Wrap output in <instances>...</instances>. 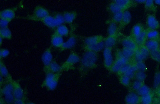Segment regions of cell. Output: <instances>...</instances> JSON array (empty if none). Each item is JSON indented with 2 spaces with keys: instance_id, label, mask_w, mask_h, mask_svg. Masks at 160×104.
<instances>
[{
  "instance_id": "f907efd6",
  "label": "cell",
  "mask_w": 160,
  "mask_h": 104,
  "mask_svg": "<svg viewBox=\"0 0 160 104\" xmlns=\"http://www.w3.org/2000/svg\"><path fill=\"white\" fill-rule=\"evenodd\" d=\"M26 100L22 99H15L14 104H24L25 103Z\"/></svg>"
},
{
  "instance_id": "ee69618b",
  "label": "cell",
  "mask_w": 160,
  "mask_h": 104,
  "mask_svg": "<svg viewBox=\"0 0 160 104\" xmlns=\"http://www.w3.org/2000/svg\"><path fill=\"white\" fill-rule=\"evenodd\" d=\"M123 11H121V12H117V13L113 15V17H112L111 21L120 24L122 21V17H123Z\"/></svg>"
},
{
  "instance_id": "e0dca14e",
  "label": "cell",
  "mask_w": 160,
  "mask_h": 104,
  "mask_svg": "<svg viewBox=\"0 0 160 104\" xmlns=\"http://www.w3.org/2000/svg\"><path fill=\"white\" fill-rule=\"evenodd\" d=\"M51 42L54 47L60 49L64 43V41L63 37L55 32L51 37Z\"/></svg>"
},
{
  "instance_id": "b9f144b4",
  "label": "cell",
  "mask_w": 160,
  "mask_h": 104,
  "mask_svg": "<svg viewBox=\"0 0 160 104\" xmlns=\"http://www.w3.org/2000/svg\"><path fill=\"white\" fill-rule=\"evenodd\" d=\"M150 56L154 61L160 63V50L150 51Z\"/></svg>"
},
{
  "instance_id": "277c9868",
  "label": "cell",
  "mask_w": 160,
  "mask_h": 104,
  "mask_svg": "<svg viewBox=\"0 0 160 104\" xmlns=\"http://www.w3.org/2000/svg\"><path fill=\"white\" fill-rule=\"evenodd\" d=\"M150 56V51L145 45L139 46L135 51L133 59L136 61H144Z\"/></svg>"
},
{
  "instance_id": "9f6ffc18",
  "label": "cell",
  "mask_w": 160,
  "mask_h": 104,
  "mask_svg": "<svg viewBox=\"0 0 160 104\" xmlns=\"http://www.w3.org/2000/svg\"><path fill=\"white\" fill-rule=\"evenodd\" d=\"M158 100H159V101L160 102V95H158Z\"/></svg>"
},
{
  "instance_id": "11a10c76",
  "label": "cell",
  "mask_w": 160,
  "mask_h": 104,
  "mask_svg": "<svg viewBox=\"0 0 160 104\" xmlns=\"http://www.w3.org/2000/svg\"><path fill=\"white\" fill-rule=\"evenodd\" d=\"M2 37H0V39H1V41H0V43H1V45H2Z\"/></svg>"
},
{
  "instance_id": "1f68e13d",
  "label": "cell",
  "mask_w": 160,
  "mask_h": 104,
  "mask_svg": "<svg viewBox=\"0 0 160 104\" xmlns=\"http://www.w3.org/2000/svg\"><path fill=\"white\" fill-rule=\"evenodd\" d=\"M108 9L112 15L121 12V11H123L122 8L118 6V5L115 2H113V1H112L108 5Z\"/></svg>"
},
{
  "instance_id": "5bb4252c",
  "label": "cell",
  "mask_w": 160,
  "mask_h": 104,
  "mask_svg": "<svg viewBox=\"0 0 160 104\" xmlns=\"http://www.w3.org/2000/svg\"><path fill=\"white\" fill-rule=\"evenodd\" d=\"M43 71L45 74L49 73H56L59 72H62L61 71V66L54 59L53 61L48 67L43 68Z\"/></svg>"
},
{
  "instance_id": "9c48e42d",
  "label": "cell",
  "mask_w": 160,
  "mask_h": 104,
  "mask_svg": "<svg viewBox=\"0 0 160 104\" xmlns=\"http://www.w3.org/2000/svg\"><path fill=\"white\" fill-rule=\"evenodd\" d=\"M41 59L44 65L43 68L48 67L54 60L51 47L48 48L45 50Z\"/></svg>"
},
{
  "instance_id": "e575fe53",
  "label": "cell",
  "mask_w": 160,
  "mask_h": 104,
  "mask_svg": "<svg viewBox=\"0 0 160 104\" xmlns=\"http://www.w3.org/2000/svg\"><path fill=\"white\" fill-rule=\"evenodd\" d=\"M153 101V94L151 93L149 94L141 96L140 101L141 103L143 104H151Z\"/></svg>"
},
{
  "instance_id": "60d3db41",
  "label": "cell",
  "mask_w": 160,
  "mask_h": 104,
  "mask_svg": "<svg viewBox=\"0 0 160 104\" xmlns=\"http://www.w3.org/2000/svg\"><path fill=\"white\" fill-rule=\"evenodd\" d=\"M160 86V71L157 70L155 73L154 79L153 87L156 90Z\"/></svg>"
},
{
  "instance_id": "ab89813d",
  "label": "cell",
  "mask_w": 160,
  "mask_h": 104,
  "mask_svg": "<svg viewBox=\"0 0 160 104\" xmlns=\"http://www.w3.org/2000/svg\"><path fill=\"white\" fill-rule=\"evenodd\" d=\"M133 64L137 71L145 72L147 69V66L144 61H136Z\"/></svg>"
},
{
  "instance_id": "8d00e7d4",
  "label": "cell",
  "mask_w": 160,
  "mask_h": 104,
  "mask_svg": "<svg viewBox=\"0 0 160 104\" xmlns=\"http://www.w3.org/2000/svg\"><path fill=\"white\" fill-rule=\"evenodd\" d=\"M0 35H1V37L3 39H10L12 37V33L8 27L5 28H1Z\"/></svg>"
},
{
  "instance_id": "f546056e",
  "label": "cell",
  "mask_w": 160,
  "mask_h": 104,
  "mask_svg": "<svg viewBox=\"0 0 160 104\" xmlns=\"http://www.w3.org/2000/svg\"><path fill=\"white\" fill-rule=\"evenodd\" d=\"M118 31V26L117 24L112 21L110 22L107 29L108 36L117 35Z\"/></svg>"
},
{
  "instance_id": "ffe728a7",
  "label": "cell",
  "mask_w": 160,
  "mask_h": 104,
  "mask_svg": "<svg viewBox=\"0 0 160 104\" xmlns=\"http://www.w3.org/2000/svg\"><path fill=\"white\" fill-rule=\"evenodd\" d=\"M117 35L108 36V37L105 38L104 40L105 47L112 49L117 44Z\"/></svg>"
},
{
  "instance_id": "30bf717a",
  "label": "cell",
  "mask_w": 160,
  "mask_h": 104,
  "mask_svg": "<svg viewBox=\"0 0 160 104\" xmlns=\"http://www.w3.org/2000/svg\"><path fill=\"white\" fill-rule=\"evenodd\" d=\"M13 94L15 99H22L26 100V96L23 89L21 87L19 82L13 81Z\"/></svg>"
},
{
  "instance_id": "7402d4cb",
  "label": "cell",
  "mask_w": 160,
  "mask_h": 104,
  "mask_svg": "<svg viewBox=\"0 0 160 104\" xmlns=\"http://www.w3.org/2000/svg\"><path fill=\"white\" fill-rule=\"evenodd\" d=\"M0 74L1 76L8 81L13 80L8 72L7 66L2 62V59H1V62H0Z\"/></svg>"
},
{
  "instance_id": "836d02e7",
  "label": "cell",
  "mask_w": 160,
  "mask_h": 104,
  "mask_svg": "<svg viewBox=\"0 0 160 104\" xmlns=\"http://www.w3.org/2000/svg\"><path fill=\"white\" fill-rule=\"evenodd\" d=\"M140 96L152 93V90L147 85L144 84L137 92Z\"/></svg>"
},
{
  "instance_id": "4316f807",
  "label": "cell",
  "mask_w": 160,
  "mask_h": 104,
  "mask_svg": "<svg viewBox=\"0 0 160 104\" xmlns=\"http://www.w3.org/2000/svg\"><path fill=\"white\" fill-rule=\"evenodd\" d=\"M147 40H155L160 41V34L157 30L147 29Z\"/></svg>"
},
{
  "instance_id": "f5cc1de1",
  "label": "cell",
  "mask_w": 160,
  "mask_h": 104,
  "mask_svg": "<svg viewBox=\"0 0 160 104\" xmlns=\"http://www.w3.org/2000/svg\"><path fill=\"white\" fill-rule=\"evenodd\" d=\"M155 4L160 5V0H154Z\"/></svg>"
},
{
  "instance_id": "ac0fdd59",
  "label": "cell",
  "mask_w": 160,
  "mask_h": 104,
  "mask_svg": "<svg viewBox=\"0 0 160 104\" xmlns=\"http://www.w3.org/2000/svg\"><path fill=\"white\" fill-rule=\"evenodd\" d=\"M105 38L101 35H95L87 37L84 39L85 45H90L96 44L104 40Z\"/></svg>"
},
{
  "instance_id": "7bdbcfd3",
  "label": "cell",
  "mask_w": 160,
  "mask_h": 104,
  "mask_svg": "<svg viewBox=\"0 0 160 104\" xmlns=\"http://www.w3.org/2000/svg\"><path fill=\"white\" fill-rule=\"evenodd\" d=\"M145 72L143 71H137L135 75V78L136 80H138L141 82H144L147 77Z\"/></svg>"
},
{
  "instance_id": "bcb514c9",
  "label": "cell",
  "mask_w": 160,
  "mask_h": 104,
  "mask_svg": "<svg viewBox=\"0 0 160 104\" xmlns=\"http://www.w3.org/2000/svg\"><path fill=\"white\" fill-rule=\"evenodd\" d=\"M144 84V82L136 80L132 82L131 88L133 91L137 92Z\"/></svg>"
},
{
  "instance_id": "d590c367",
  "label": "cell",
  "mask_w": 160,
  "mask_h": 104,
  "mask_svg": "<svg viewBox=\"0 0 160 104\" xmlns=\"http://www.w3.org/2000/svg\"><path fill=\"white\" fill-rule=\"evenodd\" d=\"M137 71L133 64H131L129 67L127 69V71L123 75L128 76L131 79L134 78L135 75Z\"/></svg>"
},
{
  "instance_id": "ba28073f",
  "label": "cell",
  "mask_w": 160,
  "mask_h": 104,
  "mask_svg": "<svg viewBox=\"0 0 160 104\" xmlns=\"http://www.w3.org/2000/svg\"><path fill=\"white\" fill-rule=\"evenodd\" d=\"M121 43L123 48L131 49L135 51H136L138 47L134 39L131 36L124 37L121 39Z\"/></svg>"
},
{
  "instance_id": "83f0119b",
  "label": "cell",
  "mask_w": 160,
  "mask_h": 104,
  "mask_svg": "<svg viewBox=\"0 0 160 104\" xmlns=\"http://www.w3.org/2000/svg\"><path fill=\"white\" fill-rule=\"evenodd\" d=\"M134 39L138 47L144 45L147 40V30L145 29L144 30L143 32L138 37L134 38Z\"/></svg>"
},
{
  "instance_id": "c3c4849f",
  "label": "cell",
  "mask_w": 160,
  "mask_h": 104,
  "mask_svg": "<svg viewBox=\"0 0 160 104\" xmlns=\"http://www.w3.org/2000/svg\"><path fill=\"white\" fill-rule=\"evenodd\" d=\"M10 54L9 51L6 49H1L0 51V57L1 59H2L5 58L9 55Z\"/></svg>"
},
{
  "instance_id": "4fadbf2b",
  "label": "cell",
  "mask_w": 160,
  "mask_h": 104,
  "mask_svg": "<svg viewBox=\"0 0 160 104\" xmlns=\"http://www.w3.org/2000/svg\"><path fill=\"white\" fill-rule=\"evenodd\" d=\"M77 38L74 35L71 36L66 42H64L62 47L59 49L60 52L71 49L75 47L77 43Z\"/></svg>"
},
{
  "instance_id": "cb8c5ba5",
  "label": "cell",
  "mask_w": 160,
  "mask_h": 104,
  "mask_svg": "<svg viewBox=\"0 0 160 104\" xmlns=\"http://www.w3.org/2000/svg\"><path fill=\"white\" fill-rule=\"evenodd\" d=\"M115 2L123 11L128 10L134 3L133 0H117Z\"/></svg>"
},
{
  "instance_id": "f1b7e54d",
  "label": "cell",
  "mask_w": 160,
  "mask_h": 104,
  "mask_svg": "<svg viewBox=\"0 0 160 104\" xmlns=\"http://www.w3.org/2000/svg\"><path fill=\"white\" fill-rule=\"evenodd\" d=\"M41 20L46 26L49 28L54 29L57 27L54 17L52 16L48 15Z\"/></svg>"
},
{
  "instance_id": "44dd1931",
  "label": "cell",
  "mask_w": 160,
  "mask_h": 104,
  "mask_svg": "<svg viewBox=\"0 0 160 104\" xmlns=\"http://www.w3.org/2000/svg\"><path fill=\"white\" fill-rule=\"evenodd\" d=\"M34 15L36 19L41 20L49 15V13L47 10L38 7L35 11Z\"/></svg>"
},
{
  "instance_id": "484cf974",
  "label": "cell",
  "mask_w": 160,
  "mask_h": 104,
  "mask_svg": "<svg viewBox=\"0 0 160 104\" xmlns=\"http://www.w3.org/2000/svg\"><path fill=\"white\" fill-rule=\"evenodd\" d=\"M144 30L145 29L142 24L141 23H137L132 27L131 36L134 39L136 38L139 36Z\"/></svg>"
},
{
  "instance_id": "7a4b0ae2",
  "label": "cell",
  "mask_w": 160,
  "mask_h": 104,
  "mask_svg": "<svg viewBox=\"0 0 160 104\" xmlns=\"http://www.w3.org/2000/svg\"><path fill=\"white\" fill-rule=\"evenodd\" d=\"M62 73V72L56 73L49 72L46 74V77L42 82L41 86L46 88L48 91H54L58 85Z\"/></svg>"
},
{
  "instance_id": "f6af8a7d",
  "label": "cell",
  "mask_w": 160,
  "mask_h": 104,
  "mask_svg": "<svg viewBox=\"0 0 160 104\" xmlns=\"http://www.w3.org/2000/svg\"><path fill=\"white\" fill-rule=\"evenodd\" d=\"M54 18L57 27L63 24L65 22L63 15L58 14L56 15Z\"/></svg>"
},
{
  "instance_id": "74e56055",
  "label": "cell",
  "mask_w": 160,
  "mask_h": 104,
  "mask_svg": "<svg viewBox=\"0 0 160 104\" xmlns=\"http://www.w3.org/2000/svg\"><path fill=\"white\" fill-rule=\"evenodd\" d=\"M145 8L148 11H156L154 0H146L144 3Z\"/></svg>"
},
{
  "instance_id": "3957f363",
  "label": "cell",
  "mask_w": 160,
  "mask_h": 104,
  "mask_svg": "<svg viewBox=\"0 0 160 104\" xmlns=\"http://www.w3.org/2000/svg\"><path fill=\"white\" fill-rule=\"evenodd\" d=\"M81 58L79 55L75 52L71 51L65 61L61 65V72H66L73 70L75 65L80 62Z\"/></svg>"
},
{
  "instance_id": "816d5d0a",
  "label": "cell",
  "mask_w": 160,
  "mask_h": 104,
  "mask_svg": "<svg viewBox=\"0 0 160 104\" xmlns=\"http://www.w3.org/2000/svg\"><path fill=\"white\" fill-rule=\"evenodd\" d=\"M135 2L139 4H144L146 0H133Z\"/></svg>"
},
{
  "instance_id": "9a60e30c",
  "label": "cell",
  "mask_w": 160,
  "mask_h": 104,
  "mask_svg": "<svg viewBox=\"0 0 160 104\" xmlns=\"http://www.w3.org/2000/svg\"><path fill=\"white\" fill-rule=\"evenodd\" d=\"M105 48V45L104 41H101L96 44L84 46L83 49L85 51H91L98 52Z\"/></svg>"
},
{
  "instance_id": "7c38bea8",
  "label": "cell",
  "mask_w": 160,
  "mask_h": 104,
  "mask_svg": "<svg viewBox=\"0 0 160 104\" xmlns=\"http://www.w3.org/2000/svg\"><path fill=\"white\" fill-rule=\"evenodd\" d=\"M6 81L5 83L1 87V96L13 93V85L12 82L13 80L7 81L6 80Z\"/></svg>"
},
{
  "instance_id": "5b68a950",
  "label": "cell",
  "mask_w": 160,
  "mask_h": 104,
  "mask_svg": "<svg viewBox=\"0 0 160 104\" xmlns=\"http://www.w3.org/2000/svg\"><path fill=\"white\" fill-rule=\"evenodd\" d=\"M130 61V60L122 56H117L110 70L114 73H118L124 66L129 63Z\"/></svg>"
},
{
  "instance_id": "681fc988",
  "label": "cell",
  "mask_w": 160,
  "mask_h": 104,
  "mask_svg": "<svg viewBox=\"0 0 160 104\" xmlns=\"http://www.w3.org/2000/svg\"><path fill=\"white\" fill-rule=\"evenodd\" d=\"M10 22L8 20L3 19V18H1L0 20V26L1 28H7L8 27V23Z\"/></svg>"
},
{
  "instance_id": "603a6c76",
  "label": "cell",
  "mask_w": 160,
  "mask_h": 104,
  "mask_svg": "<svg viewBox=\"0 0 160 104\" xmlns=\"http://www.w3.org/2000/svg\"><path fill=\"white\" fill-rule=\"evenodd\" d=\"M132 20V15L128 10L123 11V17L122 21L120 24V27L121 28L129 24Z\"/></svg>"
},
{
  "instance_id": "d4e9b609",
  "label": "cell",
  "mask_w": 160,
  "mask_h": 104,
  "mask_svg": "<svg viewBox=\"0 0 160 104\" xmlns=\"http://www.w3.org/2000/svg\"><path fill=\"white\" fill-rule=\"evenodd\" d=\"M15 14L14 10L11 9H5L1 11V18H3L11 21L15 18Z\"/></svg>"
},
{
  "instance_id": "db71d44e",
  "label": "cell",
  "mask_w": 160,
  "mask_h": 104,
  "mask_svg": "<svg viewBox=\"0 0 160 104\" xmlns=\"http://www.w3.org/2000/svg\"><path fill=\"white\" fill-rule=\"evenodd\" d=\"M157 90V94L158 95H160V86L156 89Z\"/></svg>"
},
{
  "instance_id": "7dc6e473",
  "label": "cell",
  "mask_w": 160,
  "mask_h": 104,
  "mask_svg": "<svg viewBox=\"0 0 160 104\" xmlns=\"http://www.w3.org/2000/svg\"><path fill=\"white\" fill-rule=\"evenodd\" d=\"M4 99L5 102L6 104L13 103L15 99L13 93L5 95V96H4Z\"/></svg>"
},
{
  "instance_id": "2e32d148",
  "label": "cell",
  "mask_w": 160,
  "mask_h": 104,
  "mask_svg": "<svg viewBox=\"0 0 160 104\" xmlns=\"http://www.w3.org/2000/svg\"><path fill=\"white\" fill-rule=\"evenodd\" d=\"M135 51V50L131 49L123 48L122 50L117 52V56H122L131 61V59L133 58Z\"/></svg>"
},
{
  "instance_id": "52a82bcc",
  "label": "cell",
  "mask_w": 160,
  "mask_h": 104,
  "mask_svg": "<svg viewBox=\"0 0 160 104\" xmlns=\"http://www.w3.org/2000/svg\"><path fill=\"white\" fill-rule=\"evenodd\" d=\"M146 23L148 29H150L157 30L160 29V22L153 14H148L147 15Z\"/></svg>"
},
{
  "instance_id": "f35d334b",
  "label": "cell",
  "mask_w": 160,
  "mask_h": 104,
  "mask_svg": "<svg viewBox=\"0 0 160 104\" xmlns=\"http://www.w3.org/2000/svg\"><path fill=\"white\" fill-rule=\"evenodd\" d=\"M131 79L125 75H120L119 81L120 82L123 86L128 87L131 84Z\"/></svg>"
},
{
  "instance_id": "8992f818",
  "label": "cell",
  "mask_w": 160,
  "mask_h": 104,
  "mask_svg": "<svg viewBox=\"0 0 160 104\" xmlns=\"http://www.w3.org/2000/svg\"><path fill=\"white\" fill-rule=\"evenodd\" d=\"M104 65L106 68L110 69L114 62L112 49L105 47L103 51Z\"/></svg>"
},
{
  "instance_id": "d6986e66",
  "label": "cell",
  "mask_w": 160,
  "mask_h": 104,
  "mask_svg": "<svg viewBox=\"0 0 160 104\" xmlns=\"http://www.w3.org/2000/svg\"><path fill=\"white\" fill-rule=\"evenodd\" d=\"M160 41L155 40H147L144 45L150 51L160 50Z\"/></svg>"
},
{
  "instance_id": "6f0895ef",
  "label": "cell",
  "mask_w": 160,
  "mask_h": 104,
  "mask_svg": "<svg viewBox=\"0 0 160 104\" xmlns=\"http://www.w3.org/2000/svg\"><path fill=\"white\" fill-rule=\"evenodd\" d=\"M112 1H113V2H116V1H117V0H112Z\"/></svg>"
},
{
  "instance_id": "d6a6232c",
  "label": "cell",
  "mask_w": 160,
  "mask_h": 104,
  "mask_svg": "<svg viewBox=\"0 0 160 104\" xmlns=\"http://www.w3.org/2000/svg\"><path fill=\"white\" fill-rule=\"evenodd\" d=\"M65 22L71 24L74 22L77 17V14L75 12H67L63 15Z\"/></svg>"
},
{
  "instance_id": "8fae6325",
  "label": "cell",
  "mask_w": 160,
  "mask_h": 104,
  "mask_svg": "<svg viewBox=\"0 0 160 104\" xmlns=\"http://www.w3.org/2000/svg\"><path fill=\"white\" fill-rule=\"evenodd\" d=\"M141 96L135 91L129 92L126 96L125 101L128 104H137L140 103Z\"/></svg>"
},
{
  "instance_id": "4dcf8cb0",
  "label": "cell",
  "mask_w": 160,
  "mask_h": 104,
  "mask_svg": "<svg viewBox=\"0 0 160 104\" xmlns=\"http://www.w3.org/2000/svg\"><path fill=\"white\" fill-rule=\"evenodd\" d=\"M55 33L62 37H66L69 34V31L68 27L65 25H62L58 26L56 30Z\"/></svg>"
},
{
  "instance_id": "6da1fadb",
  "label": "cell",
  "mask_w": 160,
  "mask_h": 104,
  "mask_svg": "<svg viewBox=\"0 0 160 104\" xmlns=\"http://www.w3.org/2000/svg\"><path fill=\"white\" fill-rule=\"evenodd\" d=\"M98 59L97 52L85 51L80 61L79 71L84 72L93 68L96 65Z\"/></svg>"
}]
</instances>
